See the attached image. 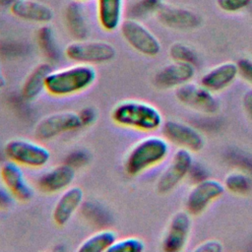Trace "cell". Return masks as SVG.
Listing matches in <instances>:
<instances>
[{"mask_svg":"<svg viewBox=\"0 0 252 252\" xmlns=\"http://www.w3.org/2000/svg\"><path fill=\"white\" fill-rule=\"evenodd\" d=\"M110 118L119 127L148 133L161 128L163 124L159 109L148 101L139 99L117 102L111 109Z\"/></svg>","mask_w":252,"mask_h":252,"instance_id":"obj_1","label":"cell"},{"mask_svg":"<svg viewBox=\"0 0 252 252\" xmlns=\"http://www.w3.org/2000/svg\"><path fill=\"white\" fill-rule=\"evenodd\" d=\"M96 76L93 65L75 63L69 67L52 70L46 77L44 92L55 97L76 95L90 89Z\"/></svg>","mask_w":252,"mask_h":252,"instance_id":"obj_2","label":"cell"},{"mask_svg":"<svg viewBox=\"0 0 252 252\" xmlns=\"http://www.w3.org/2000/svg\"><path fill=\"white\" fill-rule=\"evenodd\" d=\"M169 154V144L164 137L148 136L136 142L124 159V170L137 176L161 163Z\"/></svg>","mask_w":252,"mask_h":252,"instance_id":"obj_3","label":"cell"},{"mask_svg":"<svg viewBox=\"0 0 252 252\" xmlns=\"http://www.w3.org/2000/svg\"><path fill=\"white\" fill-rule=\"evenodd\" d=\"M3 151L8 160L28 168H42L51 158V154L45 146L39 142L24 138H14L7 141Z\"/></svg>","mask_w":252,"mask_h":252,"instance_id":"obj_4","label":"cell"},{"mask_svg":"<svg viewBox=\"0 0 252 252\" xmlns=\"http://www.w3.org/2000/svg\"><path fill=\"white\" fill-rule=\"evenodd\" d=\"M65 56L81 64H102L113 60L116 49L113 44L103 40H75L64 49Z\"/></svg>","mask_w":252,"mask_h":252,"instance_id":"obj_5","label":"cell"},{"mask_svg":"<svg viewBox=\"0 0 252 252\" xmlns=\"http://www.w3.org/2000/svg\"><path fill=\"white\" fill-rule=\"evenodd\" d=\"M79 129H82V125L78 112L63 110L42 117L34 125L33 135L38 141L45 142Z\"/></svg>","mask_w":252,"mask_h":252,"instance_id":"obj_6","label":"cell"},{"mask_svg":"<svg viewBox=\"0 0 252 252\" xmlns=\"http://www.w3.org/2000/svg\"><path fill=\"white\" fill-rule=\"evenodd\" d=\"M121 35L135 51L142 55L154 57L161 49L158 38L136 19H126L120 25Z\"/></svg>","mask_w":252,"mask_h":252,"instance_id":"obj_7","label":"cell"},{"mask_svg":"<svg viewBox=\"0 0 252 252\" xmlns=\"http://www.w3.org/2000/svg\"><path fill=\"white\" fill-rule=\"evenodd\" d=\"M193 165L192 153L179 148L172 156L165 169L158 176L156 189L159 194H167L175 189L189 174Z\"/></svg>","mask_w":252,"mask_h":252,"instance_id":"obj_8","label":"cell"},{"mask_svg":"<svg viewBox=\"0 0 252 252\" xmlns=\"http://www.w3.org/2000/svg\"><path fill=\"white\" fill-rule=\"evenodd\" d=\"M175 97L181 104L204 114H215L220 109V102L214 93L201 84L189 82L176 88Z\"/></svg>","mask_w":252,"mask_h":252,"instance_id":"obj_9","label":"cell"},{"mask_svg":"<svg viewBox=\"0 0 252 252\" xmlns=\"http://www.w3.org/2000/svg\"><path fill=\"white\" fill-rule=\"evenodd\" d=\"M224 191V186L220 181L205 178L197 182L188 193L184 203L185 211L191 216H199L211 203L220 198Z\"/></svg>","mask_w":252,"mask_h":252,"instance_id":"obj_10","label":"cell"},{"mask_svg":"<svg viewBox=\"0 0 252 252\" xmlns=\"http://www.w3.org/2000/svg\"><path fill=\"white\" fill-rule=\"evenodd\" d=\"M161 128L163 137L168 143H172L191 153L200 152L205 146L203 135L186 123L177 120H167L163 122Z\"/></svg>","mask_w":252,"mask_h":252,"instance_id":"obj_11","label":"cell"},{"mask_svg":"<svg viewBox=\"0 0 252 252\" xmlns=\"http://www.w3.org/2000/svg\"><path fill=\"white\" fill-rule=\"evenodd\" d=\"M0 179L15 200L27 203L32 199L34 190L28 180L23 166L7 160L0 166Z\"/></svg>","mask_w":252,"mask_h":252,"instance_id":"obj_12","label":"cell"},{"mask_svg":"<svg viewBox=\"0 0 252 252\" xmlns=\"http://www.w3.org/2000/svg\"><path fill=\"white\" fill-rule=\"evenodd\" d=\"M191 215L186 211L175 213L165 229L161 249L165 252H179L184 249L191 231Z\"/></svg>","mask_w":252,"mask_h":252,"instance_id":"obj_13","label":"cell"},{"mask_svg":"<svg viewBox=\"0 0 252 252\" xmlns=\"http://www.w3.org/2000/svg\"><path fill=\"white\" fill-rule=\"evenodd\" d=\"M75 177V168L64 162L40 174L36 179V187L44 194L61 193L72 185Z\"/></svg>","mask_w":252,"mask_h":252,"instance_id":"obj_14","label":"cell"},{"mask_svg":"<svg viewBox=\"0 0 252 252\" xmlns=\"http://www.w3.org/2000/svg\"><path fill=\"white\" fill-rule=\"evenodd\" d=\"M156 16L162 26L177 31H192L202 24V19L197 13L189 9L163 4L158 10Z\"/></svg>","mask_w":252,"mask_h":252,"instance_id":"obj_15","label":"cell"},{"mask_svg":"<svg viewBox=\"0 0 252 252\" xmlns=\"http://www.w3.org/2000/svg\"><path fill=\"white\" fill-rule=\"evenodd\" d=\"M195 75V65L172 61L161 67L154 76V85L162 90L178 88L189 83Z\"/></svg>","mask_w":252,"mask_h":252,"instance_id":"obj_16","label":"cell"},{"mask_svg":"<svg viewBox=\"0 0 252 252\" xmlns=\"http://www.w3.org/2000/svg\"><path fill=\"white\" fill-rule=\"evenodd\" d=\"M84 191L79 186L71 185L61 192L52 209V220L61 227L66 225L83 205Z\"/></svg>","mask_w":252,"mask_h":252,"instance_id":"obj_17","label":"cell"},{"mask_svg":"<svg viewBox=\"0 0 252 252\" xmlns=\"http://www.w3.org/2000/svg\"><path fill=\"white\" fill-rule=\"evenodd\" d=\"M238 76L237 65L234 62H222L208 72L200 80V84L212 93L220 92L229 87Z\"/></svg>","mask_w":252,"mask_h":252,"instance_id":"obj_18","label":"cell"},{"mask_svg":"<svg viewBox=\"0 0 252 252\" xmlns=\"http://www.w3.org/2000/svg\"><path fill=\"white\" fill-rule=\"evenodd\" d=\"M9 8L16 18L31 23L45 25L54 17L51 7L36 0H18Z\"/></svg>","mask_w":252,"mask_h":252,"instance_id":"obj_19","label":"cell"},{"mask_svg":"<svg viewBox=\"0 0 252 252\" xmlns=\"http://www.w3.org/2000/svg\"><path fill=\"white\" fill-rule=\"evenodd\" d=\"M52 70V66L48 62L39 63L32 68L24 80L21 89V94L26 100L32 101L40 95L44 91L46 77Z\"/></svg>","mask_w":252,"mask_h":252,"instance_id":"obj_20","label":"cell"},{"mask_svg":"<svg viewBox=\"0 0 252 252\" xmlns=\"http://www.w3.org/2000/svg\"><path fill=\"white\" fill-rule=\"evenodd\" d=\"M64 17L67 30L75 40H83L88 37L90 29L81 2H70L66 6Z\"/></svg>","mask_w":252,"mask_h":252,"instance_id":"obj_21","label":"cell"},{"mask_svg":"<svg viewBox=\"0 0 252 252\" xmlns=\"http://www.w3.org/2000/svg\"><path fill=\"white\" fill-rule=\"evenodd\" d=\"M123 0H97V20L105 32L117 30L122 23Z\"/></svg>","mask_w":252,"mask_h":252,"instance_id":"obj_22","label":"cell"},{"mask_svg":"<svg viewBox=\"0 0 252 252\" xmlns=\"http://www.w3.org/2000/svg\"><path fill=\"white\" fill-rule=\"evenodd\" d=\"M117 239L115 231L103 228L99 229L86 239H84L77 247L78 252H103L108 251L114 241Z\"/></svg>","mask_w":252,"mask_h":252,"instance_id":"obj_23","label":"cell"},{"mask_svg":"<svg viewBox=\"0 0 252 252\" xmlns=\"http://www.w3.org/2000/svg\"><path fill=\"white\" fill-rule=\"evenodd\" d=\"M36 41L39 50L50 63L56 62L61 58V51L51 26L45 24L37 30Z\"/></svg>","mask_w":252,"mask_h":252,"instance_id":"obj_24","label":"cell"},{"mask_svg":"<svg viewBox=\"0 0 252 252\" xmlns=\"http://www.w3.org/2000/svg\"><path fill=\"white\" fill-rule=\"evenodd\" d=\"M224 189L234 195H246L252 188L250 177L243 171L228 173L223 180Z\"/></svg>","mask_w":252,"mask_h":252,"instance_id":"obj_25","label":"cell"},{"mask_svg":"<svg viewBox=\"0 0 252 252\" xmlns=\"http://www.w3.org/2000/svg\"><path fill=\"white\" fill-rule=\"evenodd\" d=\"M169 57L172 59V61L177 62H184V63H190L192 65H195L197 62V55L193 51V49L182 42H174L170 45L169 50Z\"/></svg>","mask_w":252,"mask_h":252,"instance_id":"obj_26","label":"cell"},{"mask_svg":"<svg viewBox=\"0 0 252 252\" xmlns=\"http://www.w3.org/2000/svg\"><path fill=\"white\" fill-rule=\"evenodd\" d=\"M145 249V242L137 236L117 238L109 248V252H142Z\"/></svg>","mask_w":252,"mask_h":252,"instance_id":"obj_27","label":"cell"},{"mask_svg":"<svg viewBox=\"0 0 252 252\" xmlns=\"http://www.w3.org/2000/svg\"><path fill=\"white\" fill-rule=\"evenodd\" d=\"M161 0H138L131 8L134 18H141L150 14H156L161 7Z\"/></svg>","mask_w":252,"mask_h":252,"instance_id":"obj_28","label":"cell"},{"mask_svg":"<svg viewBox=\"0 0 252 252\" xmlns=\"http://www.w3.org/2000/svg\"><path fill=\"white\" fill-rule=\"evenodd\" d=\"M216 4L225 13H236L251 5L252 0H216Z\"/></svg>","mask_w":252,"mask_h":252,"instance_id":"obj_29","label":"cell"},{"mask_svg":"<svg viewBox=\"0 0 252 252\" xmlns=\"http://www.w3.org/2000/svg\"><path fill=\"white\" fill-rule=\"evenodd\" d=\"M78 115L81 121L82 128L92 126L97 119L98 113L96 109L93 106H86L83 107L80 111H78Z\"/></svg>","mask_w":252,"mask_h":252,"instance_id":"obj_30","label":"cell"},{"mask_svg":"<svg viewBox=\"0 0 252 252\" xmlns=\"http://www.w3.org/2000/svg\"><path fill=\"white\" fill-rule=\"evenodd\" d=\"M236 65L238 69V75L252 86V59L248 57H242L238 59Z\"/></svg>","mask_w":252,"mask_h":252,"instance_id":"obj_31","label":"cell"},{"mask_svg":"<svg viewBox=\"0 0 252 252\" xmlns=\"http://www.w3.org/2000/svg\"><path fill=\"white\" fill-rule=\"evenodd\" d=\"M89 155L84 151H75L71 153L68 158H66V163L74 167L75 169L77 167H81L85 165L89 160Z\"/></svg>","mask_w":252,"mask_h":252,"instance_id":"obj_32","label":"cell"},{"mask_svg":"<svg viewBox=\"0 0 252 252\" xmlns=\"http://www.w3.org/2000/svg\"><path fill=\"white\" fill-rule=\"evenodd\" d=\"M193 250L198 252H220L223 250V246L220 240L207 239L199 243Z\"/></svg>","mask_w":252,"mask_h":252,"instance_id":"obj_33","label":"cell"},{"mask_svg":"<svg viewBox=\"0 0 252 252\" xmlns=\"http://www.w3.org/2000/svg\"><path fill=\"white\" fill-rule=\"evenodd\" d=\"M15 201V198L4 186L0 187V211L10 209L14 205Z\"/></svg>","mask_w":252,"mask_h":252,"instance_id":"obj_34","label":"cell"},{"mask_svg":"<svg viewBox=\"0 0 252 252\" xmlns=\"http://www.w3.org/2000/svg\"><path fill=\"white\" fill-rule=\"evenodd\" d=\"M242 105L245 112L252 118V89L247 90L242 95Z\"/></svg>","mask_w":252,"mask_h":252,"instance_id":"obj_35","label":"cell"},{"mask_svg":"<svg viewBox=\"0 0 252 252\" xmlns=\"http://www.w3.org/2000/svg\"><path fill=\"white\" fill-rule=\"evenodd\" d=\"M5 86H6V79H5V76L3 74L2 66H1V62H0V90L3 89Z\"/></svg>","mask_w":252,"mask_h":252,"instance_id":"obj_36","label":"cell"},{"mask_svg":"<svg viewBox=\"0 0 252 252\" xmlns=\"http://www.w3.org/2000/svg\"><path fill=\"white\" fill-rule=\"evenodd\" d=\"M18 0H0L1 7H10L12 4L17 2Z\"/></svg>","mask_w":252,"mask_h":252,"instance_id":"obj_37","label":"cell"},{"mask_svg":"<svg viewBox=\"0 0 252 252\" xmlns=\"http://www.w3.org/2000/svg\"><path fill=\"white\" fill-rule=\"evenodd\" d=\"M79 2H86V1H90V0H77Z\"/></svg>","mask_w":252,"mask_h":252,"instance_id":"obj_38","label":"cell"}]
</instances>
